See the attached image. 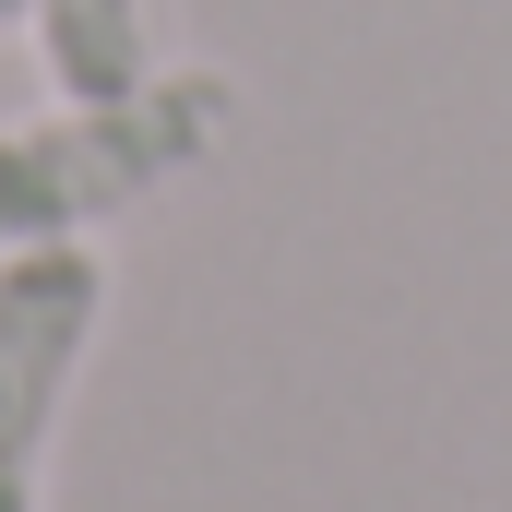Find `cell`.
<instances>
[{"mask_svg":"<svg viewBox=\"0 0 512 512\" xmlns=\"http://www.w3.org/2000/svg\"><path fill=\"white\" fill-rule=\"evenodd\" d=\"M239 84L215 60H167L131 96H60L48 120H0V251H48V239H96L143 215L155 191L203 179L239 143Z\"/></svg>","mask_w":512,"mask_h":512,"instance_id":"obj_1","label":"cell"},{"mask_svg":"<svg viewBox=\"0 0 512 512\" xmlns=\"http://www.w3.org/2000/svg\"><path fill=\"white\" fill-rule=\"evenodd\" d=\"M108 322V262L84 239L0 251V512H48V441Z\"/></svg>","mask_w":512,"mask_h":512,"instance_id":"obj_2","label":"cell"},{"mask_svg":"<svg viewBox=\"0 0 512 512\" xmlns=\"http://www.w3.org/2000/svg\"><path fill=\"white\" fill-rule=\"evenodd\" d=\"M24 24H36V60H48L60 96H131V84L167 72L155 0H24Z\"/></svg>","mask_w":512,"mask_h":512,"instance_id":"obj_3","label":"cell"},{"mask_svg":"<svg viewBox=\"0 0 512 512\" xmlns=\"http://www.w3.org/2000/svg\"><path fill=\"white\" fill-rule=\"evenodd\" d=\"M0 24H24V0H0Z\"/></svg>","mask_w":512,"mask_h":512,"instance_id":"obj_4","label":"cell"}]
</instances>
